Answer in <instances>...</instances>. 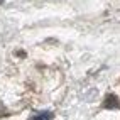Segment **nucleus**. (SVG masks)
Segmentation results:
<instances>
[{"instance_id": "2", "label": "nucleus", "mask_w": 120, "mask_h": 120, "mask_svg": "<svg viewBox=\"0 0 120 120\" xmlns=\"http://www.w3.org/2000/svg\"><path fill=\"white\" fill-rule=\"evenodd\" d=\"M52 112H49V110H42V112H37V113H34V115H30L29 117V120H52Z\"/></svg>"}, {"instance_id": "3", "label": "nucleus", "mask_w": 120, "mask_h": 120, "mask_svg": "<svg viewBox=\"0 0 120 120\" xmlns=\"http://www.w3.org/2000/svg\"><path fill=\"white\" fill-rule=\"evenodd\" d=\"M2 2H4V0H0V4H2Z\"/></svg>"}, {"instance_id": "1", "label": "nucleus", "mask_w": 120, "mask_h": 120, "mask_svg": "<svg viewBox=\"0 0 120 120\" xmlns=\"http://www.w3.org/2000/svg\"><path fill=\"white\" fill-rule=\"evenodd\" d=\"M103 107H105V108H118L120 107V100L115 97L113 93H108L107 98L103 100Z\"/></svg>"}]
</instances>
